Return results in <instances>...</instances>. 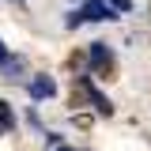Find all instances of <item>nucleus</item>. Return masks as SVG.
<instances>
[{
  "mask_svg": "<svg viewBox=\"0 0 151 151\" xmlns=\"http://www.w3.org/2000/svg\"><path fill=\"white\" fill-rule=\"evenodd\" d=\"M113 64V53L102 45V42H91V72H102Z\"/></svg>",
  "mask_w": 151,
  "mask_h": 151,
  "instance_id": "20e7f679",
  "label": "nucleus"
},
{
  "mask_svg": "<svg viewBox=\"0 0 151 151\" xmlns=\"http://www.w3.org/2000/svg\"><path fill=\"white\" fill-rule=\"evenodd\" d=\"M79 91L91 98V106H94L98 113H106V117L113 113V102H110V98H106V94H102V91H98V87L91 83V76H79Z\"/></svg>",
  "mask_w": 151,
  "mask_h": 151,
  "instance_id": "f257e3e1",
  "label": "nucleus"
},
{
  "mask_svg": "<svg viewBox=\"0 0 151 151\" xmlns=\"http://www.w3.org/2000/svg\"><path fill=\"white\" fill-rule=\"evenodd\" d=\"M0 129H15V113L8 102H0Z\"/></svg>",
  "mask_w": 151,
  "mask_h": 151,
  "instance_id": "39448f33",
  "label": "nucleus"
},
{
  "mask_svg": "<svg viewBox=\"0 0 151 151\" xmlns=\"http://www.w3.org/2000/svg\"><path fill=\"white\" fill-rule=\"evenodd\" d=\"M53 151H76V147H53Z\"/></svg>",
  "mask_w": 151,
  "mask_h": 151,
  "instance_id": "6e6552de",
  "label": "nucleus"
},
{
  "mask_svg": "<svg viewBox=\"0 0 151 151\" xmlns=\"http://www.w3.org/2000/svg\"><path fill=\"white\" fill-rule=\"evenodd\" d=\"M79 19L102 23V19H117V12H110V8H106V0H87V8L79 12Z\"/></svg>",
  "mask_w": 151,
  "mask_h": 151,
  "instance_id": "f03ea898",
  "label": "nucleus"
},
{
  "mask_svg": "<svg viewBox=\"0 0 151 151\" xmlns=\"http://www.w3.org/2000/svg\"><path fill=\"white\" fill-rule=\"evenodd\" d=\"M110 12H132V0H106Z\"/></svg>",
  "mask_w": 151,
  "mask_h": 151,
  "instance_id": "423d86ee",
  "label": "nucleus"
},
{
  "mask_svg": "<svg viewBox=\"0 0 151 151\" xmlns=\"http://www.w3.org/2000/svg\"><path fill=\"white\" fill-rule=\"evenodd\" d=\"M4 60H8V49H4V42H0V64H4Z\"/></svg>",
  "mask_w": 151,
  "mask_h": 151,
  "instance_id": "0eeeda50",
  "label": "nucleus"
},
{
  "mask_svg": "<svg viewBox=\"0 0 151 151\" xmlns=\"http://www.w3.org/2000/svg\"><path fill=\"white\" fill-rule=\"evenodd\" d=\"M57 94V83L49 79V76H38V79H30V98L34 102H42V98H53Z\"/></svg>",
  "mask_w": 151,
  "mask_h": 151,
  "instance_id": "7ed1b4c3",
  "label": "nucleus"
}]
</instances>
